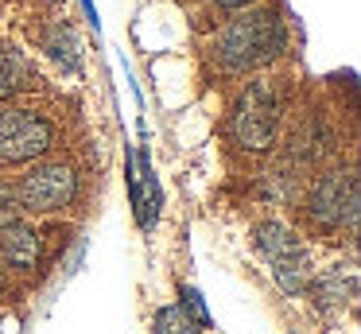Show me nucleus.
<instances>
[{
    "label": "nucleus",
    "mask_w": 361,
    "mask_h": 334,
    "mask_svg": "<svg viewBox=\"0 0 361 334\" xmlns=\"http://www.w3.org/2000/svg\"><path fill=\"white\" fill-rule=\"evenodd\" d=\"M283 51V20L276 12H245L214 39V59L233 74L257 70Z\"/></svg>",
    "instance_id": "obj_1"
},
{
    "label": "nucleus",
    "mask_w": 361,
    "mask_h": 334,
    "mask_svg": "<svg viewBox=\"0 0 361 334\" xmlns=\"http://www.w3.org/2000/svg\"><path fill=\"white\" fill-rule=\"evenodd\" d=\"M229 132L245 152H268L280 140V97L268 82H249L229 113Z\"/></svg>",
    "instance_id": "obj_2"
},
{
    "label": "nucleus",
    "mask_w": 361,
    "mask_h": 334,
    "mask_svg": "<svg viewBox=\"0 0 361 334\" xmlns=\"http://www.w3.org/2000/svg\"><path fill=\"white\" fill-rule=\"evenodd\" d=\"M257 249L264 253L276 284L288 295H299L311 284V249H307L283 222H260L257 225Z\"/></svg>",
    "instance_id": "obj_3"
},
{
    "label": "nucleus",
    "mask_w": 361,
    "mask_h": 334,
    "mask_svg": "<svg viewBox=\"0 0 361 334\" xmlns=\"http://www.w3.org/2000/svg\"><path fill=\"white\" fill-rule=\"evenodd\" d=\"M12 191H16L20 210L55 214V210H66L78 198V175H74V167H66V163H35Z\"/></svg>",
    "instance_id": "obj_4"
},
{
    "label": "nucleus",
    "mask_w": 361,
    "mask_h": 334,
    "mask_svg": "<svg viewBox=\"0 0 361 334\" xmlns=\"http://www.w3.org/2000/svg\"><path fill=\"white\" fill-rule=\"evenodd\" d=\"M55 144V129L47 117L32 113V109H0V163H27L51 152Z\"/></svg>",
    "instance_id": "obj_5"
},
{
    "label": "nucleus",
    "mask_w": 361,
    "mask_h": 334,
    "mask_svg": "<svg viewBox=\"0 0 361 334\" xmlns=\"http://www.w3.org/2000/svg\"><path fill=\"white\" fill-rule=\"evenodd\" d=\"M357 171H330L311 186V217L322 229H350L357 222Z\"/></svg>",
    "instance_id": "obj_6"
},
{
    "label": "nucleus",
    "mask_w": 361,
    "mask_h": 334,
    "mask_svg": "<svg viewBox=\"0 0 361 334\" xmlns=\"http://www.w3.org/2000/svg\"><path fill=\"white\" fill-rule=\"evenodd\" d=\"M0 261L12 264V268H35V261H39V233H35V225L20 222V217L0 225Z\"/></svg>",
    "instance_id": "obj_7"
},
{
    "label": "nucleus",
    "mask_w": 361,
    "mask_h": 334,
    "mask_svg": "<svg viewBox=\"0 0 361 334\" xmlns=\"http://www.w3.org/2000/svg\"><path fill=\"white\" fill-rule=\"evenodd\" d=\"M35 85V66L20 47L0 43V101L16 97V93L32 90Z\"/></svg>",
    "instance_id": "obj_8"
},
{
    "label": "nucleus",
    "mask_w": 361,
    "mask_h": 334,
    "mask_svg": "<svg viewBox=\"0 0 361 334\" xmlns=\"http://www.w3.org/2000/svg\"><path fill=\"white\" fill-rule=\"evenodd\" d=\"M152 330H156V334H198V330H202V323L187 311V303H175V307L156 311Z\"/></svg>",
    "instance_id": "obj_9"
},
{
    "label": "nucleus",
    "mask_w": 361,
    "mask_h": 334,
    "mask_svg": "<svg viewBox=\"0 0 361 334\" xmlns=\"http://www.w3.org/2000/svg\"><path fill=\"white\" fill-rule=\"evenodd\" d=\"M20 217V202H16V191L8 183H0V225H8Z\"/></svg>",
    "instance_id": "obj_10"
},
{
    "label": "nucleus",
    "mask_w": 361,
    "mask_h": 334,
    "mask_svg": "<svg viewBox=\"0 0 361 334\" xmlns=\"http://www.w3.org/2000/svg\"><path fill=\"white\" fill-rule=\"evenodd\" d=\"M218 8H229V12H237V8H249L252 0H214Z\"/></svg>",
    "instance_id": "obj_11"
},
{
    "label": "nucleus",
    "mask_w": 361,
    "mask_h": 334,
    "mask_svg": "<svg viewBox=\"0 0 361 334\" xmlns=\"http://www.w3.org/2000/svg\"><path fill=\"white\" fill-rule=\"evenodd\" d=\"M0 292H4V268H0Z\"/></svg>",
    "instance_id": "obj_12"
}]
</instances>
